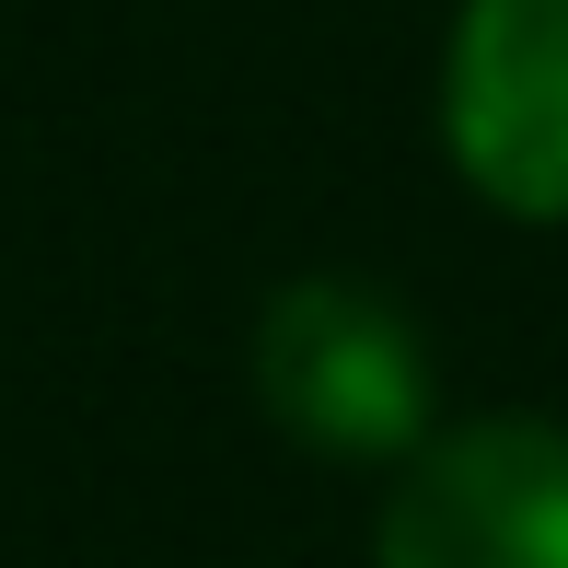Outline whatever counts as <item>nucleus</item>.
I'll return each instance as SVG.
<instances>
[{
  "label": "nucleus",
  "instance_id": "obj_1",
  "mask_svg": "<svg viewBox=\"0 0 568 568\" xmlns=\"http://www.w3.org/2000/svg\"><path fill=\"white\" fill-rule=\"evenodd\" d=\"M255 395L302 453L406 464L429 442V348L359 278H291L255 314Z\"/></svg>",
  "mask_w": 568,
  "mask_h": 568
},
{
  "label": "nucleus",
  "instance_id": "obj_3",
  "mask_svg": "<svg viewBox=\"0 0 568 568\" xmlns=\"http://www.w3.org/2000/svg\"><path fill=\"white\" fill-rule=\"evenodd\" d=\"M453 174L510 221H568V0H464L442 59Z\"/></svg>",
  "mask_w": 568,
  "mask_h": 568
},
{
  "label": "nucleus",
  "instance_id": "obj_2",
  "mask_svg": "<svg viewBox=\"0 0 568 568\" xmlns=\"http://www.w3.org/2000/svg\"><path fill=\"white\" fill-rule=\"evenodd\" d=\"M372 568H568V429L476 418L406 453Z\"/></svg>",
  "mask_w": 568,
  "mask_h": 568
}]
</instances>
